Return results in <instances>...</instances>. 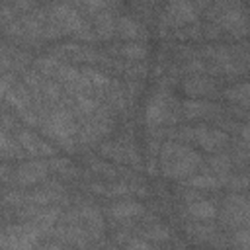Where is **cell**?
Returning a JSON list of instances; mask_svg holds the SVG:
<instances>
[{"mask_svg":"<svg viewBox=\"0 0 250 250\" xmlns=\"http://www.w3.org/2000/svg\"><path fill=\"white\" fill-rule=\"evenodd\" d=\"M0 156L4 162H23L27 152L21 148L20 141L16 139L14 133H8V131H2L0 129Z\"/></svg>","mask_w":250,"mask_h":250,"instance_id":"17","label":"cell"},{"mask_svg":"<svg viewBox=\"0 0 250 250\" xmlns=\"http://www.w3.org/2000/svg\"><path fill=\"white\" fill-rule=\"evenodd\" d=\"M238 137H240V141L250 148V119L248 121H244L242 123V127H240V133H238Z\"/></svg>","mask_w":250,"mask_h":250,"instance_id":"31","label":"cell"},{"mask_svg":"<svg viewBox=\"0 0 250 250\" xmlns=\"http://www.w3.org/2000/svg\"><path fill=\"white\" fill-rule=\"evenodd\" d=\"M184 119L182 102L174 96V90L154 86L145 104V125L148 127H174Z\"/></svg>","mask_w":250,"mask_h":250,"instance_id":"4","label":"cell"},{"mask_svg":"<svg viewBox=\"0 0 250 250\" xmlns=\"http://www.w3.org/2000/svg\"><path fill=\"white\" fill-rule=\"evenodd\" d=\"M172 37L174 39H180V41H201L203 39V33H201V20L195 21V23H189L186 27H180L176 31H172Z\"/></svg>","mask_w":250,"mask_h":250,"instance_id":"25","label":"cell"},{"mask_svg":"<svg viewBox=\"0 0 250 250\" xmlns=\"http://www.w3.org/2000/svg\"><path fill=\"white\" fill-rule=\"evenodd\" d=\"M221 230V225L215 221H189L184 225V232L195 244H209V240Z\"/></svg>","mask_w":250,"mask_h":250,"instance_id":"16","label":"cell"},{"mask_svg":"<svg viewBox=\"0 0 250 250\" xmlns=\"http://www.w3.org/2000/svg\"><path fill=\"white\" fill-rule=\"evenodd\" d=\"M115 35L121 41H146L148 39V27L139 21L137 18H133L131 14L123 12L117 16V23H115Z\"/></svg>","mask_w":250,"mask_h":250,"instance_id":"13","label":"cell"},{"mask_svg":"<svg viewBox=\"0 0 250 250\" xmlns=\"http://www.w3.org/2000/svg\"><path fill=\"white\" fill-rule=\"evenodd\" d=\"M49 168L57 174L59 180L62 182H76L80 178H84V170H80L70 158L66 156H55V158H49Z\"/></svg>","mask_w":250,"mask_h":250,"instance_id":"19","label":"cell"},{"mask_svg":"<svg viewBox=\"0 0 250 250\" xmlns=\"http://www.w3.org/2000/svg\"><path fill=\"white\" fill-rule=\"evenodd\" d=\"M121 248H123V250H154V248H152V242H148V240L143 238V236H131Z\"/></svg>","mask_w":250,"mask_h":250,"instance_id":"30","label":"cell"},{"mask_svg":"<svg viewBox=\"0 0 250 250\" xmlns=\"http://www.w3.org/2000/svg\"><path fill=\"white\" fill-rule=\"evenodd\" d=\"M182 92L188 96V98H193V100H223V88L221 84L207 76V74H195V76H186L182 82Z\"/></svg>","mask_w":250,"mask_h":250,"instance_id":"8","label":"cell"},{"mask_svg":"<svg viewBox=\"0 0 250 250\" xmlns=\"http://www.w3.org/2000/svg\"><path fill=\"white\" fill-rule=\"evenodd\" d=\"M193 145H197L201 150L209 154L223 152L230 145V135L211 125H193Z\"/></svg>","mask_w":250,"mask_h":250,"instance_id":"9","label":"cell"},{"mask_svg":"<svg viewBox=\"0 0 250 250\" xmlns=\"http://www.w3.org/2000/svg\"><path fill=\"white\" fill-rule=\"evenodd\" d=\"M182 217H189V221H215L219 217V207L209 197H199L189 203H184Z\"/></svg>","mask_w":250,"mask_h":250,"instance_id":"14","label":"cell"},{"mask_svg":"<svg viewBox=\"0 0 250 250\" xmlns=\"http://www.w3.org/2000/svg\"><path fill=\"white\" fill-rule=\"evenodd\" d=\"M107 55L129 61V62H141L148 57V45L146 41H111L105 49Z\"/></svg>","mask_w":250,"mask_h":250,"instance_id":"12","label":"cell"},{"mask_svg":"<svg viewBox=\"0 0 250 250\" xmlns=\"http://www.w3.org/2000/svg\"><path fill=\"white\" fill-rule=\"evenodd\" d=\"M213 125L217 127V129H221V131H225L227 135H238L240 133V127H242V123L238 121V119H234V117H230L227 111H223L215 121H213Z\"/></svg>","mask_w":250,"mask_h":250,"instance_id":"27","label":"cell"},{"mask_svg":"<svg viewBox=\"0 0 250 250\" xmlns=\"http://www.w3.org/2000/svg\"><path fill=\"white\" fill-rule=\"evenodd\" d=\"M182 186L191 188V189H197V191H203V193H205V191H219L221 188H225L223 182H221V178H219L217 174H211L205 166L201 168L199 174H193V176H189L188 180H184Z\"/></svg>","mask_w":250,"mask_h":250,"instance_id":"18","label":"cell"},{"mask_svg":"<svg viewBox=\"0 0 250 250\" xmlns=\"http://www.w3.org/2000/svg\"><path fill=\"white\" fill-rule=\"evenodd\" d=\"M182 109H184V119L188 121H215L225 109L221 104L211 102V100H193V98H186L182 102Z\"/></svg>","mask_w":250,"mask_h":250,"instance_id":"11","label":"cell"},{"mask_svg":"<svg viewBox=\"0 0 250 250\" xmlns=\"http://www.w3.org/2000/svg\"><path fill=\"white\" fill-rule=\"evenodd\" d=\"M145 211H146L145 205L139 203L137 199H121L111 203L105 209V215L115 223H127V221H135L137 217H143Z\"/></svg>","mask_w":250,"mask_h":250,"instance_id":"15","label":"cell"},{"mask_svg":"<svg viewBox=\"0 0 250 250\" xmlns=\"http://www.w3.org/2000/svg\"><path fill=\"white\" fill-rule=\"evenodd\" d=\"M16 135V139L20 141V145H21V148L27 152V156H31V158H45V160H49V158H55V156H59V146L57 145H53L51 141H45L41 135H37V133H33L31 129H20L18 133H14Z\"/></svg>","mask_w":250,"mask_h":250,"instance_id":"10","label":"cell"},{"mask_svg":"<svg viewBox=\"0 0 250 250\" xmlns=\"http://www.w3.org/2000/svg\"><path fill=\"white\" fill-rule=\"evenodd\" d=\"M160 172L166 180H188L205 166V158L191 145L164 141L160 148Z\"/></svg>","mask_w":250,"mask_h":250,"instance_id":"3","label":"cell"},{"mask_svg":"<svg viewBox=\"0 0 250 250\" xmlns=\"http://www.w3.org/2000/svg\"><path fill=\"white\" fill-rule=\"evenodd\" d=\"M49 162L45 158H31L16 164L14 168V182L10 188L25 189L35 184H43L49 178Z\"/></svg>","mask_w":250,"mask_h":250,"instance_id":"7","label":"cell"},{"mask_svg":"<svg viewBox=\"0 0 250 250\" xmlns=\"http://www.w3.org/2000/svg\"><path fill=\"white\" fill-rule=\"evenodd\" d=\"M229 49H230L232 55L244 64V68L250 72V41H248V39H240V41L229 43Z\"/></svg>","mask_w":250,"mask_h":250,"instance_id":"26","label":"cell"},{"mask_svg":"<svg viewBox=\"0 0 250 250\" xmlns=\"http://www.w3.org/2000/svg\"><path fill=\"white\" fill-rule=\"evenodd\" d=\"M168 250H188L186 246H182V244H174V246H170Z\"/></svg>","mask_w":250,"mask_h":250,"instance_id":"32","label":"cell"},{"mask_svg":"<svg viewBox=\"0 0 250 250\" xmlns=\"http://www.w3.org/2000/svg\"><path fill=\"white\" fill-rule=\"evenodd\" d=\"M139 236L146 238L148 242L152 244H164V242H170L172 240V230L170 227L162 225V223H150V225H145L139 229Z\"/></svg>","mask_w":250,"mask_h":250,"instance_id":"22","label":"cell"},{"mask_svg":"<svg viewBox=\"0 0 250 250\" xmlns=\"http://www.w3.org/2000/svg\"><path fill=\"white\" fill-rule=\"evenodd\" d=\"M250 217V195L244 193H227L219 207V225L225 229H240Z\"/></svg>","mask_w":250,"mask_h":250,"instance_id":"6","label":"cell"},{"mask_svg":"<svg viewBox=\"0 0 250 250\" xmlns=\"http://www.w3.org/2000/svg\"><path fill=\"white\" fill-rule=\"evenodd\" d=\"M43 232L33 223L14 221L4 225L0 236V250H37Z\"/></svg>","mask_w":250,"mask_h":250,"instance_id":"5","label":"cell"},{"mask_svg":"<svg viewBox=\"0 0 250 250\" xmlns=\"http://www.w3.org/2000/svg\"><path fill=\"white\" fill-rule=\"evenodd\" d=\"M223 100L230 105L250 111V80L234 82V84L223 88Z\"/></svg>","mask_w":250,"mask_h":250,"instance_id":"20","label":"cell"},{"mask_svg":"<svg viewBox=\"0 0 250 250\" xmlns=\"http://www.w3.org/2000/svg\"><path fill=\"white\" fill-rule=\"evenodd\" d=\"M201 18L215 21L227 39H246L250 35V10L240 2H203Z\"/></svg>","mask_w":250,"mask_h":250,"instance_id":"2","label":"cell"},{"mask_svg":"<svg viewBox=\"0 0 250 250\" xmlns=\"http://www.w3.org/2000/svg\"><path fill=\"white\" fill-rule=\"evenodd\" d=\"M78 129H80L78 117L74 115V111L70 107H66L62 104L51 105L39 123L41 135L47 137L53 145H57L59 150H64L68 154H74L80 150Z\"/></svg>","mask_w":250,"mask_h":250,"instance_id":"1","label":"cell"},{"mask_svg":"<svg viewBox=\"0 0 250 250\" xmlns=\"http://www.w3.org/2000/svg\"><path fill=\"white\" fill-rule=\"evenodd\" d=\"M201 33H203V39H209V41H221V39H225L223 29L215 21H209V20H203L201 21Z\"/></svg>","mask_w":250,"mask_h":250,"instance_id":"29","label":"cell"},{"mask_svg":"<svg viewBox=\"0 0 250 250\" xmlns=\"http://www.w3.org/2000/svg\"><path fill=\"white\" fill-rule=\"evenodd\" d=\"M148 72H150V68H148V64L145 61H141V62H127L123 76L127 80H143V78L148 76Z\"/></svg>","mask_w":250,"mask_h":250,"instance_id":"28","label":"cell"},{"mask_svg":"<svg viewBox=\"0 0 250 250\" xmlns=\"http://www.w3.org/2000/svg\"><path fill=\"white\" fill-rule=\"evenodd\" d=\"M244 227H250V217L246 219V225H244Z\"/></svg>","mask_w":250,"mask_h":250,"instance_id":"33","label":"cell"},{"mask_svg":"<svg viewBox=\"0 0 250 250\" xmlns=\"http://www.w3.org/2000/svg\"><path fill=\"white\" fill-rule=\"evenodd\" d=\"M86 166L88 170L92 172V176H100V178H105V180H121V172H123V166H117V164H111V162H105L102 158H92V156H86Z\"/></svg>","mask_w":250,"mask_h":250,"instance_id":"21","label":"cell"},{"mask_svg":"<svg viewBox=\"0 0 250 250\" xmlns=\"http://www.w3.org/2000/svg\"><path fill=\"white\" fill-rule=\"evenodd\" d=\"M62 64H64V61L57 59V57L51 55V53H45V55L35 57V61H33L31 66H33L41 76H45V78H55L57 72H59V68H61Z\"/></svg>","mask_w":250,"mask_h":250,"instance_id":"24","label":"cell"},{"mask_svg":"<svg viewBox=\"0 0 250 250\" xmlns=\"http://www.w3.org/2000/svg\"><path fill=\"white\" fill-rule=\"evenodd\" d=\"M125 10H129L133 18H137L139 21H143V23L146 25L154 16H156V18L160 16V14H158V10H162V6L154 4V2H145V0H141V2L125 4Z\"/></svg>","mask_w":250,"mask_h":250,"instance_id":"23","label":"cell"}]
</instances>
